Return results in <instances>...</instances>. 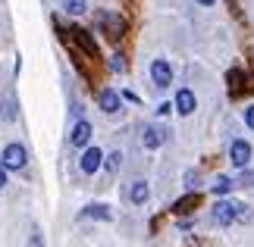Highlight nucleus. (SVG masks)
I'll return each mask as SVG.
<instances>
[{
  "label": "nucleus",
  "mask_w": 254,
  "mask_h": 247,
  "mask_svg": "<svg viewBox=\"0 0 254 247\" xmlns=\"http://www.w3.org/2000/svg\"><path fill=\"white\" fill-rule=\"evenodd\" d=\"M94 22H97V28H101L110 41H120V38L126 35V19L120 13H113V9H97Z\"/></svg>",
  "instance_id": "obj_1"
},
{
  "label": "nucleus",
  "mask_w": 254,
  "mask_h": 247,
  "mask_svg": "<svg viewBox=\"0 0 254 247\" xmlns=\"http://www.w3.org/2000/svg\"><path fill=\"white\" fill-rule=\"evenodd\" d=\"M69 38L79 44V50H82L85 56H91V60H101V47H97V41L91 38V32H88V28L72 25V28H69Z\"/></svg>",
  "instance_id": "obj_2"
},
{
  "label": "nucleus",
  "mask_w": 254,
  "mask_h": 247,
  "mask_svg": "<svg viewBox=\"0 0 254 247\" xmlns=\"http://www.w3.org/2000/svg\"><path fill=\"white\" fill-rule=\"evenodd\" d=\"M104 150L101 147H82V156H79V169L85 172V175H94L97 169L104 166Z\"/></svg>",
  "instance_id": "obj_3"
},
{
  "label": "nucleus",
  "mask_w": 254,
  "mask_h": 247,
  "mask_svg": "<svg viewBox=\"0 0 254 247\" xmlns=\"http://www.w3.org/2000/svg\"><path fill=\"white\" fill-rule=\"evenodd\" d=\"M25 163H28V153H25L22 144H6V147H3V166H6L9 172L25 169Z\"/></svg>",
  "instance_id": "obj_4"
},
{
  "label": "nucleus",
  "mask_w": 254,
  "mask_h": 247,
  "mask_svg": "<svg viewBox=\"0 0 254 247\" xmlns=\"http://www.w3.org/2000/svg\"><path fill=\"white\" fill-rule=\"evenodd\" d=\"M151 82L157 85V88H170V82H173V66H170V60L157 56V60L151 63Z\"/></svg>",
  "instance_id": "obj_5"
},
{
  "label": "nucleus",
  "mask_w": 254,
  "mask_h": 247,
  "mask_svg": "<svg viewBox=\"0 0 254 247\" xmlns=\"http://www.w3.org/2000/svg\"><path fill=\"white\" fill-rule=\"evenodd\" d=\"M167 138H170V132H167L163 125H144V132H141V144L148 147V150H157V147L167 144Z\"/></svg>",
  "instance_id": "obj_6"
},
{
  "label": "nucleus",
  "mask_w": 254,
  "mask_h": 247,
  "mask_svg": "<svg viewBox=\"0 0 254 247\" xmlns=\"http://www.w3.org/2000/svg\"><path fill=\"white\" fill-rule=\"evenodd\" d=\"M251 153H254V150H251V144L245 141V138H236V141L229 144V160L236 163L239 169H245V166L251 163Z\"/></svg>",
  "instance_id": "obj_7"
},
{
  "label": "nucleus",
  "mask_w": 254,
  "mask_h": 247,
  "mask_svg": "<svg viewBox=\"0 0 254 247\" xmlns=\"http://www.w3.org/2000/svg\"><path fill=\"white\" fill-rule=\"evenodd\" d=\"M97 106H101L107 116L120 113V110H123V94H120V91H113V88H104V91L97 94Z\"/></svg>",
  "instance_id": "obj_8"
},
{
  "label": "nucleus",
  "mask_w": 254,
  "mask_h": 247,
  "mask_svg": "<svg viewBox=\"0 0 254 247\" xmlns=\"http://www.w3.org/2000/svg\"><path fill=\"white\" fill-rule=\"evenodd\" d=\"M213 219H217L220 225H232L236 222V200H217V206H213Z\"/></svg>",
  "instance_id": "obj_9"
},
{
  "label": "nucleus",
  "mask_w": 254,
  "mask_h": 247,
  "mask_svg": "<svg viewBox=\"0 0 254 247\" xmlns=\"http://www.w3.org/2000/svg\"><path fill=\"white\" fill-rule=\"evenodd\" d=\"M173 106H176V113H179V116H191V113H194V106H198V97H194L189 88H182V91L176 94Z\"/></svg>",
  "instance_id": "obj_10"
},
{
  "label": "nucleus",
  "mask_w": 254,
  "mask_h": 247,
  "mask_svg": "<svg viewBox=\"0 0 254 247\" xmlns=\"http://www.w3.org/2000/svg\"><path fill=\"white\" fill-rule=\"evenodd\" d=\"M69 144L72 147H88V144H91V122H85V119L75 122L72 135H69Z\"/></svg>",
  "instance_id": "obj_11"
},
{
  "label": "nucleus",
  "mask_w": 254,
  "mask_h": 247,
  "mask_svg": "<svg viewBox=\"0 0 254 247\" xmlns=\"http://www.w3.org/2000/svg\"><path fill=\"white\" fill-rule=\"evenodd\" d=\"M148 197H151V188H148V182H132V188H129V200L135 203V206H144L148 203Z\"/></svg>",
  "instance_id": "obj_12"
},
{
  "label": "nucleus",
  "mask_w": 254,
  "mask_h": 247,
  "mask_svg": "<svg viewBox=\"0 0 254 247\" xmlns=\"http://www.w3.org/2000/svg\"><path fill=\"white\" fill-rule=\"evenodd\" d=\"M16 100H13V91H9L6 97H3V100H0V119H3V122H13L16 119Z\"/></svg>",
  "instance_id": "obj_13"
},
{
  "label": "nucleus",
  "mask_w": 254,
  "mask_h": 247,
  "mask_svg": "<svg viewBox=\"0 0 254 247\" xmlns=\"http://www.w3.org/2000/svg\"><path fill=\"white\" fill-rule=\"evenodd\" d=\"M110 216H113V213L107 210L104 203H91V206H85V210H82V219H104V222H107Z\"/></svg>",
  "instance_id": "obj_14"
},
{
  "label": "nucleus",
  "mask_w": 254,
  "mask_h": 247,
  "mask_svg": "<svg viewBox=\"0 0 254 247\" xmlns=\"http://www.w3.org/2000/svg\"><path fill=\"white\" fill-rule=\"evenodd\" d=\"M232 185H236V182H232L229 175H217V179H213V185H210V191L217 194V197H223V194L232 191Z\"/></svg>",
  "instance_id": "obj_15"
},
{
  "label": "nucleus",
  "mask_w": 254,
  "mask_h": 247,
  "mask_svg": "<svg viewBox=\"0 0 254 247\" xmlns=\"http://www.w3.org/2000/svg\"><path fill=\"white\" fill-rule=\"evenodd\" d=\"M60 6H63V13H69V16H82L88 9V0H60Z\"/></svg>",
  "instance_id": "obj_16"
},
{
  "label": "nucleus",
  "mask_w": 254,
  "mask_h": 247,
  "mask_svg": "<svg viewBox=\"0 0 254 247\" xmlns=\"http://www.w3.org/2000/svg\"><path fill=\"white\" fill-rule=\"evenodd\" d=\"M229 94L232 97L242 94V72H239V69H232V72H229Z\"/></svg>",
  "instance_id": "obj_17"
},
{
  "label": "nucleus",
  "mask_w": 254,
  "mask_h": 247,
  "mask_svg": "<svg viewBox=\"0 0 254 247\" xmlns=\"http://www.w3.org/2000/svg\"><path fill=\"white\" fill-rule=\"evenodd\" d=\"M120 166H123V153L120 150L107 153V172H120Z\"/></svg>",
  "instance_id": "obj_18"
},
{
  "label": "nucleus",
  "mask_w": 254,
  "mask_h": 247,
  "mask_svg": "<svg viewBox=\"0 0 254 247\" xmlns=\"http://www.w3.org/2000/svg\"><path fill=\"white\" fill-rule=\"evenodd\" d=\"M236 219H239V222H251V219H254V213L248 210L245 203H236Z\"/></svg>",
  "instance_id": "obj_19"
},
{
  "label": "nucleus",
  "mask_w": 254,
  "mask_h": 247,
  "mask_svg": "<svg viewBox=\"0 0 254 247\" xmlns=\"http://www.w3.org/2000/svg\"><path fill=\"white\" fill-rule=\"evenodd\" d=\"M194 203H198V197H182V200H179V203H176V206H173V210H176V213H189V210H191V206H194Z\"/></svg>",
  "instance_id": "obj_20"
},
{
  "label": "nucleus",
  "mask_w": 254,
  "mask_h": 247,
  "mask_svg": "<svg viewBox=\"0 0 254 247\" xmlns=\"http://www.w3.org/2000/svg\"><path fill=\"white\" fill-rule=\"evenodd\" d=\"M236 185H242V188H254V172H251V169H242V175H239Z\"/></svg>",
  "instance_id": "obj_21"
},
{
  "label": "nucleus",
  "mask_w": 254,
  "mask_h": 247,
  "mask_svg": "<svg viewBox=\"0 0 254 247\" xmlns=\"http://www.w3.org/2000/svg\"><path fill=\"white\" fill-rule=\"evenodd\" d=\"M110 69H113V72H123V69H126V60H123L120 53H113V56H110Z\"/></svg>",
  "instance_id": "obj_22"
},
{
  "label": "nucleus",
  "mask_w": 254,
  "mask_h": 247,
  "mask_svg": "<svg viewBox=\"0 0 254 247\" xmlns=\"http://www.w3.org/2000/svg\"><path fill=\"white\" fill-rule=\"evenodd\" d=\"M245 125L254 132V103H251V106H245Z\"/></svg>",
  "instance_id": "obj_23"
},
{
  "label": "nucleus",
  "mask_w": 254,
  "mask_h": 247,
  "mask_svg": "<svg viewBox=\"0 0 254 247\" xmlns=\"http://www.w3.org/2000/svg\"><path fill=\"white\" fill-rule=\"evenodd\" d=\"M170 110H173V103H160L157 106V116H170Z\"/></svg>",
  "instance_id": "obj_24"
},
{
  "label": "nucleus",
  "mask_w": 254,
  "mask_h": 247,
  "mask_svg": "<svg viewBox=\"0 0 254 247\" xmlns=\"http://www.w3.org/2000/svg\"><path fill=\"white\" fill-rule=\"evenodd\" d=\"M6 172H9V169H6V166H3V160H0V188L6 185Z\"/></svg>",
  "instance_id": "obj_25"
},
{
  "label": "nucleus",
  "mask_w": 254,
  "mask_h": 247,
  "mask_svg": "<svg viewBox=\"0 0 254 247\" xmlns=\"http://www.w3.org/2000/svg\"><path fill=\"white\" fill-rule=\"evenodd\" d=\"M194 179H198V172H185V188H191Z\"/></svg>",
  "instance_id": "obj_26"
},
{
  "label": "nucleus",
  "mask_w": 254,
  "mask_h": 247,
  "mask_svg": "<svg viewBox=\"0 0 254 247\" xmlns=\"http://www.w3.org/2000/svg\"><path fill=\"white\" fill-rule=\"evenodd\" d=\"M194 3H201V6H213L217 0H194Z\"/></svg>",
  "instance_id": "obj_27"
}]
</instances>
